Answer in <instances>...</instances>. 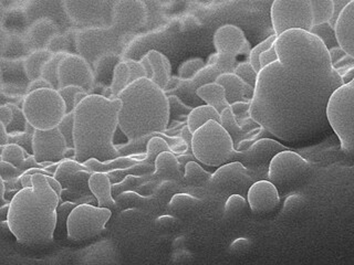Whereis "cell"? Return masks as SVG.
I'll list each match as a JSON object with an SVG mask.
<instances>
[{"label": "cell", "mask_w": 354, "mask_h": 265, "mask_svg": "<svg viewBox=\"0 0 354 265\" xmlns=\"http://www.w3.org/2000/svg\"><path fill=\"white\" fill-rule=\"evenodd\" d=\"M315 10V25L331 22L335 16V5L333 0H310Z\"/></svg>", "instance_id": "cell-35"}, {"label": "cell", "mask_w": 354, "mask_h": 265, "mask_svg": "<svg viewBox=\"0 0 354 265\" xmlns=\"http://www.w3.org/2000/svg\"><path fill=\"white\" fill-rule=\"evenodd\" d=\"M250 246V241L247 237H238L230 244V251L243 252Z\"/></svg>", "instance_id": "cell-54"}, {"label": "cell", "mask_w": 354, "mask_h": 265, "mask_svg": "<svg viewBox=\"0 0 354 265\" xmlns=\"http://www.w3.org/2000/svg\"><path fill=\"white\" fill-rule=\"evenodd\" d=\"M118 97L122 101L119 127L129 141L154 132L165 134L171 116L169 95L151 79L130 83Z\"/></svg>", "instance_id": "cell-4"}, {"label": "cell", "mask_w": 354, "mask_h": 265, "mask_svg": "<svg viewBox=\"0 0 354 265\" xmlns=\"http://www.w3.org/2000/svg\"><path fill=\"white\" fill-rule=\"evenodd\" d=\"M20 180H21V185L24 188L31 187V186H32V175L24 173Z\"/></svg>", "instance_id": "cell-63"}, {"label": "cell", "mask_w": 354, "mask_h": 265, "mask_svg": "<svg viewBox=\"0 0 354 265\" xmlns=\"http://www.w3.org/2000/svg\"><path fill=\"white\" fill-rule=\"evenodd\" d=\"M205 66H206V62H205L203 59H188V60L184 61L182 66H180V69H178V77H180L182 80H189L194 75H196L199 70L204 68Z\"/></svg>", "instance_id": "cell-41"}, {"label": "cell", "mask_w": 354, "mask_h": 265, "mask_svg": "<svg viewBox=\"0 0 354 265\" xmlns=\"http://www.w3.org/2000/svg\"><path fill=\"white\" fill-rule=\"evenodd\" d=\"M302 204H304V199L298 195H292V196L288 197L287 200H286L283 211L291 213V211H295V210H298L299 208L302 207Z\"/></svg>", "instance_id": "cell-51"}, {"label": "cell", "mask_w": 354, "mask_h": 265, "mask_svg": "<svg viewBox=\"0 0 354 265\" xmlns=\"http://www.w3.org/2000/svg\"><path fill=\"white\" fill-rule=\"evenodd\" d=\"M9 143V134L5 125L0 123V146Z\"/></svg>", "instance_id": "cell-62"}, {"label": "cell", "mask_w": 354, "mask_h": 265, "mask_svg": "<svg viewBox=\"0 0 354 265\" xmlns=\"http://www.w3.org/2000/svg\"><path fill=\"white\" fill-rule=\"evenodd\" d=\"M88 186L92 195L97 199V206L101 208L115 209L118 202L113 198V186L111 185L110 175L104 171H93Z\"/></svg>", "instance_id": "cell-22"}, {"label": "cell", "mask_w": 354, "mask_h": 265, "mask_svg": "<svg viewBox=\"0 0 354 265\" xmlns=\"http://www.w3.org/2000/svg\"><path fill=\"white\" fill-rule=\"evenodd\" d=\"M9 208H10V202H6L5 204H1V207H0V217H1V221H7Z\"/></svg>", "instance_id": "cell-64"}, {"label": "cell", "mask_w": 354, "mask_h": 265, "mask_svg": "<svg viewBox=\"0 0 354 265\" xmlns=\"http://www.w3.org/2000/svg\"><path fill=\"white\" fill-rule=\"evenodd\" d=\"M197 204H199V199L196 197L188 193H176L171 199L169 208L171 211H185L195 207Z\"/></svg>", "instance_id": "cell-37"}, {"label": "cell", "mask_w": 354, "mask_h": 265, "mask_svg": "<svg viewBox=\"0 0 354 265\" xmlns=\"http://www.w3.org/2000/svg\"><path fill=\"white\" fill-rule=\"evenodd\" d=\"M125 62H127V66L130 68V83L134 82V81L138 80V79H141V77H147V71L144 69L141 61L127 59Z\"/></svg>", "instance_id": "cell-47"}, {"label": "cell", "mask_w": 354, "mask_h": 265, "mask_svg": "<svg viewBox=\"0 0 354 265\" xmlns=\"http://www.w3.org/2000/svg\"><path fill=\"white\" fill-rule=\"evenodd\" d=\"M69 146L58 127L51 130H36L33 132L32 155L42 165H55L66 159Z\"/></svg>", "instance_id": "cell-11"}, {"label": "cell", "mask_w": 354, "mask_h": 265, "mask_svg": "<svg viewBox=\"0 0 354 265\" xmlns=\"http://www.w3.org/2000/svg\"><path fill=\"white\" fill-rule=\"evenodd\" d=\"M326 115L343 153L354 157V77L333 92Z\"/></svg>", "instance_id": "cell-6"}, {"label": "cell", "mask_w": 354, "mask_h": 265, "mask_svg": "<svg viewBox=\"0 0 354 265\" xmlns=\"http://www.w3.org/2000/svg\"><path fill=\"white\" fill-rule=\"evenodd\" d=\"M311 173V165L298 153L281 150L274 155L268 166V179L280 193L296 189L301 186Z\"/></svg>", "instance_id": "cell-8"}, {"label": "cell", "mask_w": 354, "mask_h": 265, "mask_svg": "<svg viewBox=\"0 0 354 265\" xmlns=\"http://www.w3.org/2000/svg\"><path fill=\"white\" fill-rule=\"evenodd\" d=\"M310 32L319 37L324 42V46L328 48V50L340 46L339 41H337L335 26L332 25L331 22H322L319 25H315L313 30Z\"/></svg>", "instance_id": "cell-34"}, {"label": "cell", "mask_w": 354, "mask_h": 265, "mask_svg": "<svg viewBox=\"0 0 354 265\" xmlns=\"http://www.w3.org/2000/svg\"><path fill=\"white\" fill-rule=\"evenodd\" d=\"M196 94L205 104L213 106L218 110L219 113L230 106V102L227 101L225 88L219 83H207V84L197 88Z\"/></svg>", "instance_id": "cell-24"}, {"label": "cell", "mask_w": 354, "mask_h": 265, "mask_svg": "<svg viewBox=\"0 0 354 265\" xmlns=\"http://www.w3.org/2000/svg\"><path fill=\"white\" fill-rule=\"evenodd\" d=\"M131 72L130 68L127 62L121 61L116 63L113 69V75H112V82H111L110 92L112 99H115L119 95L120 92L123 91L129 84H130Z\"/></svg>", "instance_id": "cell-30"}, {"label": "cell", "mask_w": 354, "mask_h": 265, "mask_svg": "<svg viewBox=\"0 0 354 265\" xmlns=\"http://www.w3.org/2000/svg\"><path fill=\"white\" fill-rule=\"evenodd\" d=\"M180 137L186 141L188 147L192 150V139H193V132L189 130V127L187 126V124L185 126H183L182 130H180Z\"/></svg>", "instance_id": "cell-59"}, {"label": "cell", "mask_w": 354, "mask_h": 265, "mask_svg": "<svg viewBox=\"0 0 354 265\" xmlns=\"http://www.w3.org/2000/svg\"><path fill=\"white\" fill-rule=\"evenodd\" d=\"M210 119L221 121V113L213 106L208 104L198 105L191 110L187 116V126L191 132H195L197 128L207 123Z\"/></svg>", "instance_id": "cell-28"}, {"label": "cell", "mask_w": 354, "mask_h": 265, "mask_svg": "<svg viewBox=\"0 0 354 265\" xmlns=\"http://www.w3.org/2000/svg\"><path fill=\"white\" fill-rule=\"evenodd\" d=\"M147 8L141 0H118L112 9V21L116 31L130 32L144 25Z\"/></svg>", "instance_id": "cell-14"}, {"label": "cell", "mask_w": 354, "mask_h": 265, "mask_svg": "<svg viewBox=\"0 0 354 265\" xmlns=\"http://www.w3.org/2000/svg\"><path fill=\"white\" fill-rule=\"evenodd\" d=\"M58 91L61 94V97H64V102H66V113H70V112H73L75 110V95L79 92L84 91V90L81 86H68L59 88Z\"/></svg>", "instance_id": "cell-44"}, {"label": "cell", "mask_w": 354, "mask_h": 265, "mask_svg": "<svg viewBox=\"0 0 354 265\" xmlns=\"http://www.w3.org/2000/svg\"><path fill=\"white\" fill-rule=\"evenodd\" d=\"M77 204H79L75 202H60L58 209H57V215H58L57 228L59 226V228L62 229V226H66V221H68V218H69L70 213H71L72 210L77 207Z\"/></svg>", "instance_id": "cell-45"}, {"label": "cell", "mask_w": 354, "mask_h": 265, "mask_svg": "<svg viewBox=\"0 0 354 265\" xmlns=\"http://www.w3.org/2000/svg\"><path fill=\"white\" fill-rule=\"evenodd\" d=\"M212 182L226 189H239L250 187L254 184L248 168L241 161H230L221 166L213 174Z\"/></svg>", "instance_id": "cell-19"}, {"label": "cell", "mask_w": 354, "mask_h": 265, "mask_svg": "<svg viewBox=\"0 0 354 265\" xmlns=\"http://www.w3.org/2000/svg\"><path fill=\"white\" fill-rule=\"evenodd\" d=\"M12 119H14V112L11 110L10 106L8 104L1 105L0 106V123H3L6 127H8Z\"/></svg>", "instance_id": "cell-53"}, {"label": "cell", "mask_w": 354, "mask_h": 265, "mask_svg": "<svg viewBox=\"0 0 354 265\" xmlns=\"http://www.w3.org/2000/svg\"><path fill=\"white\" fill-rule=\"evenodd\" d=\"M221 124L226 128L227 132H230L232 141L235 144V148H237L238 144L241 143L246 138H252L249 135L248 130L243 128V125L238 123L235 114L232 113V108H225L221 113Z\"/></svg>", "instance_id": "cell-29"}, {"label": "cell", "mask_w": 354, "mask_h": 265, "mask_svg": "<svg viewBox=\"0 0 354 265\" xmlns=\"http://www.w3.org/2000/svg\"><path fill=\"white\" fill-rule=\"evenodd\" d=\"M24 171L18 168L16 166L6 161V160L0 159V177L3 181H14L21 178Z\"/></svg>", "instance_id": "cell-43"}, {"label": "cell", "mask_w": 354, "mask_h": 265, "mask_svg": "<svg viewBox=\"0 0 354 265\" xmlns=\"http://www.w3.org/2000/svg\"><path fill=\"white\" fill-rule=\"evenodd\" d=\"M214 46L217 52L234 55H248L252 51L250 44L241 28L235 25H224L214 33Z\"/></svg>", "instance_id": "cell-16"}, {"label": "cell", "mask_w": 354, "mask_h": 265, "mask_svg": "<svg viewBox=\"0 0 354 265\" xmlns=\"http://www.w3.org/2000/svg\"><path fill=\"white\" fill-rule=\"evenodd\" d=\"M232 113L235 114L238 123L246 119V116L249 115V110H250V101H238V102L230 104ZM250 117V116H249Z\"/></svg>", "instance_id": "cell-48"}, {"label": "cell", "mask_w": 354, "mask_h": 265, "mask_svg": "<svg viewBox=\"0 0 354 265\" xmlns=\"http://www.w3.org/2000/svg\"><path fill=\"white\" fill-rule=\"evenodd\" d=\"M335 1V16H333V19H332L331 23L335 26V21H337V16L340 14L341 11L344 9L348 3H351L352 0H333Z\"/></svg>", "instance_id": "cell-58"}, {"label": "cell", "mask_w": 354, "mask_h": 265, "mask_svg": "<svg viewBox=\"0 0 354 265\" xmlns=\"http://www.w3.org/2000/svg\"><path fill=\"white\" fill-rule=\"evenodd\" d=\"M154 167V176L165 179L180 180L182 178L180 160L171 150L160 153L155 159Z\"/></svg>", "instance_id": "cell-25"}, {"label": "cell", "mask_w": 354, "mask_h": 265, "mask_svg": "<svg viewBox=\"0 0 354 265\" xmlns=\"http://www.w3.org/2000/svg\"><path fill=\"white\" fill-rule=\"evenodd\" d=\"M270 17L277 36L291 29L310 32L315 26V10L310 0H274Z\"/></svg>", "instance_id": "cell-9"}, {"label": "cell", "mask_w": 354, "mask_h": 265, "mask_svg": "<svg viewBox=\"0 0 354 265\" xmlns=\"http://www.w3.org/2000/svg\"><path fill=\"white\" fill-rule=\"evenodd\" d=\"M221 75V70L215 64H207L197 72L189 80L180 81V86H177L173 93L182 99L185 102L192 105H198L201 97L196 94L197 88L207 84V83L216 82L217 77Z\"/></svg>", "instance_id": "cell-17"}, {"label": "cell", "mask_w": 354, "mask_h": 265, "mask_svg": "<svg viewBox=\"0 0 354 265\" xmlns=\"http://www.w3.org/2000/svg\"><path fill=\"white\" fill-rule=\"evenodd\" d=\"M207 64H215L221 73L235 71L237 66V55L230 52H217L210 55Z\"/></svg>", "instance_id": "cell-36"}, {"label": "cell", "mask_w": 354, "mask_h": 265, "mask_svg": "<svg viewBox=\"0 0 354 265\" xmlns=\"http://www.w3.org/2000/svg\"><path fill=\"white\" fill-rule=\"evenodd\" d=\"M111 209L90 204H79L72 210L66 221V232L70 240L86 241L97 237L105 230L110 220Z\"/></svg>", "instance_id": "cell-10"}, {"label": "cell", "mask_w": 354, "mask_h": 265, "mask_svg": "<svg viewBox=\"0 0 354 265\" xmlns=\"http://www.w3.org/2000/svg\"><path fill=\"white\" fill-rule=\"evenodd\" d=\"M64 46H66V41L64 37L53 36L47 43V49L53 53L60 52V51H66Z\"/></svg>", "instance_id": "cell-52"}, {"label": "cell", "mask_w": 354, "mask_h": 265, "mask_svg": "<svg viewBox=\"0 0 354 265\" xmlns=\"http://www.w3.org/2000/svg\"><path fill=\"white\" fill-rule=\"evenodd\" d=\"M192 154L199 163L209 167H221L238 160L239 150L235 148L232 136L221 121L210 119L194 132Z\"/></svg>", "instance_id": "cell-5"}, {"label": "cell", "mask_w": 354, "mask_h": 265, "mask_svg": "<svg viewBox=\"0 0 354 265\" xmlns=\"http://www.w3.org/2000/svg\"><path fill=\"white\" fill-rule=\"evenodd\" d=\"M287 147L283 146L279 141H274L270 138H261L254 141L252 146L245 152H239L238 161L248 167H260L268 165L274 155L285 150Z\"/></svg>", "instance_id": "cell-18"}, {"label": "cell", "mask_w": 354, "mask_h": 265, "mask_svg": "<svg viewBox=\"0 0 354 265\" xmlns=\"http://www.w3.org/2000/svg\"><path fill=\"white\" fill-rule=\"evenodd\" d=\"M64 11L77 25H97L104 19L108 0H62Z\"/></svg>", "instance_id": "cell-13"}, {"label": "cell", "mask_w": 354, "mask_h": 265, "mask_svg": "<svg viewBox=\"0 0 354 265\" xmlns=\"http://www.w3.org/2000/svg\"><path fill=\"white\" fill-rule=\"evenodd\" d=\"M58 128L66 138L69 148L75 147V110L64 115L60 124L58 125Z\"/></svg>", "instance_id": "cell-39"}, {"label": "cell", "mask_w": 354, "mask_h": 265, "mask_svg": "<svg viewBox=\"0 0 354 265\" xmlns=\"http://www.w3.org/2000/svg\"><path fill=\"white\" fill-rule=\"evenodd\" d=\"M122 101L100 94H88L75 110V159L84 164L90 158L108 161L121 156L114 145L119 127Z\"/></svg>", "instance_id": "cell-3"}, {"label": "cell", "mask_w": 354, "mask_h": 265, "mask_svg": "<svg viewBox=\"0 0 354 265\" xmlns=\"http://www.w3.org/2000/svg\"><path fill=\"white\" fill-rule=\"evenodd\" d=\"M185 174H184V180L189 186H203L207 182L212 181L213 174H210L207 170H205L202 166L197 164L196 161L191 160L184 166Z\"/></svg>", "instance_id": "cell-31"}, {"label": "cell", "mask_w": 354, "mask_h": 265, "mask_svg": "<svg viewBox=\"0 0 354 265\" xmlns=\"http://www.w3.org/2000/svg\"><path fill=\"white\" fill-rule=\"evenodd\" d=\"M153 66L152 81L160 88H165L171 77V66L169 58L158 50H151L147 53Z\"/></svg>", "instance_id": "cell-26"}, {"label": "cell", "mask_w": 354, "mask_h": 265, "mask_svg": "<svg viewBox=\"0 0 354 265\" xmlns=\"http://www.w3.org/2000/svg\"><path fill=\"white\" fill-rule=\"evenodd\" d=\"M46 178H47L49 185L55 189V193H58L59 197L61 198L62 191H64V187L61 185V182L53 175H46Z\"/></svg>", "instance_id": "cell-57"}, {"label": "cell", "mask_w": 354, "mask_h": 265, "mask_svg": "<svg viewBox=\"0 0 354 265\" xmlns=\"http://www.w3.org/2000/svg\"><path fill=\"white\" fill-rule=\"evenodd\" d=\"M147 158V153L138 155H127V156H120L114 159L108 160V161H100L95 158H90L86 160L84 165L88 167L92 171H104L109 173L112 170H119V169L131 168L133 166L143 163V160Z\"/></svg>", "instance_id": "cell-23"}, {"label": "cell", "mask_w": 354, "mask_h": 265, "mask_svg": "<svg viewBox=\"0 0 354 265\" xmlns=\"http://www.w3.org/2000/svg\"><path fill=\"white\" fill-rule=\"evenodd\" d=\"M68 53H69L68 51L53 53V57L46 62L42 70V77L55 90H59V66Z\"/></svg>", "instance_id": "cell-32"}, {"label": "cell", "mask_w": 354, "mask_h": 265, "mask_svg": "<svg viewBox=\"0 0 354 265\" xmlns=\"http://www.w3.org/2000/svg\"><path fill=\"white\" fill-rule=\"evenodd\" d=\"M94 82L93 70L84 57L69 52L62 59L59 66V88L77 86L90 93L93 90Z\"/></svg>", "instance_id": "cell-12"}, {"label": "cell", "mask_w": 354, "mask_h": 265, "mask_svg": "<svg viewBox=\"0 0 354 265\" xmlns=\"http://www.w3.org/2000/svg\"><path fill=\"white\" fill-rule=\"evenodd\" d=\"M53 53L50 50L44 48V49L35 50L33 52L28 55L22 62V68H24L28 80L33 81L37 80L39 77H42L44 64L53 57Z\"/></svg>", "instance_id": "cell-27"}, {"label": "cell", "mask_w": 354, "mask_h": 265, "mask_svg": "<svg viewBox=\"0 0 354 265\" xmlns=\"http://www.w3.org/2000/svg\"><path fill=\"white\" fill-rule=\"evenodd\" d=\"M236 75L241 77L245 82L248 83L250 86H256L257 82L258 72L254 70V66L250 62H241L238 63L235 69Z\"/></svg>", "instance_id": "cell-42"}, {"label": "cell", "mask_w": 354, "mask_h": 265, "mask_svg": "<svg viewBox=\"0 0 354 265\" xmlns=\"http://www.w3.org/2000/svg\"><path fill=\"white\" fill-rule=\"evenodd\" d=\"M216 82L224 86L226 91L227 101L230 104L238 101H252L254 88L238 77L235 72L221 73Z\"/></svg>", "instance_id": "cell-21"}, {"label": "cell", "mask_w": 354, "mask_h": 265, "mask_svg": "<svg viewBox=\"0 0 354 265\" xmlns=\"http://www.w3.org/2000/svg\"><path fill=\"white\" fill-rule=\"evenodd\" d=\"M335 28L340 47L354 58V0L339 14Z\"/></svg>", "instance_id": "cell-20"}, {"label": "cell", "mask_w": 354, "mask_h": 265, "mask_svg": "<svg viewBox=\"0 0 354 265\" xmlns=\"http://www.w3.org/2000/svg\"><path fill=\"white\" fill-rule=\"evenodd\" d=\"M329 53L333 66H335V64L339 63L341 60H343V59L346 58V55H348V53H346V51L340 47V46H339V47H335L332 48V49H329Z\"/></svg>", "instance_id": "cell-56"}, {"label": "cell", "mask_w": 354, "mask_h": 265, "mask_svg": "<svg viewBox=\"0 0 354 265\" xmlns=\"http://www.w3.org/2000/svg\"><path fill=\"white\" fill-rule=\"evenodd\" d=\"M81 170H90V169L84 164L80 163L73 158H66L58 164V167H57V170L53 176L61 182V185H64L73 175Z\"/></svg>", "instance_id": "cell-33"}, {"label": "cell", "mask_w": 354, "mask_h": 265, "mask_svg": "<svg viewBox=\"0 0 354 265\" xmlns=\"http://www.w3.org/2000/svg\"><path fill=\"white\" fill-rule=\"evenodd\" d=\"M26 119L36 130L58 127L66 114V105L58 90L42 88L27 93L22 101Z\"/></svg>", "instance_id": "cell-7"}, {"label": "cell", "mask_w": 354, "mask_h": 265, "mask_svg": "<svg viewBox=\"0 0 354 265\" xmlns=\"http://www.w3.org/2000/svg\"><path fill=\"white\" fill-rule=\"evenodd\" d=\"M176 222V219L171 215H162L160 218L156 219V224L160 226H171Z\"/></svg>", "instance_id": "cell-60"}, {"label": "cell", "mask_w": 354, "mask_h": 265, "mask_svg": "<svg viewBox=\"0 0 354 265\" xmlns=\"http://www.w3.org/2000/svg\"><path fill=\"white\" fill-rule=\"evenodd\" d=\"M248 206V200L243 198L241 195L232 193V196L228 197L225 204V213L228 217H236L241 215Z\"/></svg>", "instance_id": "cell-38"}, {"label": "cell", "mask_w": 354, "mask_h": 265, "mask_svg": "<svg viewBox=\"0 0 354 265\" xmlns=\"http://www.w3.org/2000/svg\"><path fill=\"white\" fill-rule=\"evenodd\" d=\"M278 59V53H277L276 47L272 46V47L269 48L268 50H266L263 51L261 55H260V66H261V69L265 68L266 66H268V64L272 63L274 61Z\"/></svg>", "instance_id": "cell-50"}, {"label": "cell", "mask_w": 354, "mask_h": 265, "mask_svg": "<svg viewBox=\"0 0 354 265\" xmlns=\"http://www.w3.org/2000/svg\"><path fill=\"white\" fill-rule=\"evenodd\" d=\"M42 88H53V86L48 81L44 80V77H39L37 80L30 81V83L28 84L27 88H26V94Z\"/></svg>", "instance_id": "cell-55"}, {"label": "cell", "mask_w": 354, "mask_h": 265, "mask_svg": "<svg viewBox=\"0 0 354 265\" xmlns=\"http://www.w3.org/2000/svg\"><path fill=\"white\" fill-rule=\"evenodd\" d=\"M277 35H272V36L268 37V38L263 40V42H260L259 44H257L256 47L252 48V51L249 53V62L252 64L254 70L256 71L259 72L261 70V66H260V55L266 51V50H268L269 48L272 47L274 46V42L277 40Z\"/></svg>", "instance_id": "cell-40"}, {"label": "cell", "mask_w": 354, "mask_h": 265, "mask_svg": "<svg viewBox=\"0 0 354 265\" xmlns=\"http://www.w3.org/2000/svg\"><path fill=\"white\" fill-rule=\"evenodd\" d=\"M147 197L142 196L134 191H123L115 197L116 202H130V204H142V202H147Z\"/></svg>", "instance_id": "cell-49"}, {"label": "cell", "mask_w": 354, "mask_h": 265, "mask_svg": "<svg viewBox=\"0 0 354 265\" xmlns=\"http://www.w3.org/2000/svg\"><path fill=\"white\" fill-rule=\"evenodd\" d=\"M142 64H143L144 69L147 71V77L151 79L152 80L153 77V66L152 63H151V61H149V57L147 55H144L143 58L141 59Z\"/></svg>", "instance_id": "cell-61"}, {"label": "cell", "mask_w": 354, "mask_h": 265, "mask_svg": "<svg viewBox=\"0 0 354 265\" xmlns=\"http://www.w3.org/2000/svg\"><path fill=\"white\" fill-rule=\"evenodd\" d=\"M169 95V106H171V113L174 112L177 115H186L191 113V110L194 108L192 106H187L182 102V99L180 97L175 95V94H167Z\"/></svg>", "instance_id": "cell-46"}, {"label": "cell", "mask_w": 354, "mask_h": 265, "mask_svg": "<svg viewBox=\"0 0 354 265\" xmlns=\"http://www.w3.org/2000/svg\"><path fill=\"white\" fill-rule=\"evenodd\" d=\"M280 193L270 180H258L247 191L249 208L256 215H267L279 207Z\"/></svg>", "instance_id": "cell-15"}, {"label": "cell", "mask_w": 354, "mask_h": 265, "mask_svg": "<svg viewBox=\"0 0 354 265\" xmlns=\"http://www.w3.org/2000/svg\"><path fill=\"white\" fill-rule=\"evenodd\" d=\"M60 202L46 175L33 174L32 186L16 191L10 200L7 222L17 241L26 246L53 241Z\"/></svg>", "instance_id": "cell-2"}, {"label": "cell", "mask_w": 354, "mask_h": 265, "mask_svg": "<svg viewBox=\"0 0 354 265\" xmlns=\"http://www.w3.org/2000/svg\"><path fill=\"white\" fill-rule=\"evenodd\" d=\"M278 59L258 72L249 116L279 141L309 146L332 132L326 108L344 84L319 37L291 29L277 37Z\"/></svg>", "instance_id": "cell-1"}]
</instances>
